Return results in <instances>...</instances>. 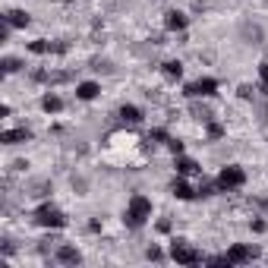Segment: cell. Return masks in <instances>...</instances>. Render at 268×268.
Returning a JSON list of instances; mask_svg holds the SVG:
<instances>
[{"mask_svg": "<svg viewBox=\"0 0 268 268\" xmlns=\"http://www.w3.org/2000/svg\"><path fill=\"white\" fill-rule=\"evenodd\" d=\"M224 126H221V123H215V120H208L205 123V139H212V142H215V139H224Z\"/></svg>", "mask_w": 268, "mask_h": 268, "instance_id": "17", "label": "cell"}, {"mask_svg": "<svg viewBox=\"0 0 268 268\" xmlns=\"http://www.w3.org/2000/svg\"><path fill=\"white\" fill-rule=\"evenodd\" d=\"M148 142H170V136H167V130H164V126H155V130H151L148 133Z\"/></svg>", "mask_w": 268, "mask_h": 268, "instance_id": "20", "label": "cell"}, {"mask_svg": "<svg viewBox=\"0 0 268 268\" xmlns=\"http://www.w3.org/2000/svg\"><path fill=\"white\" fill-rule=\"evenodd\" d=\"M243 183H246V170H243L240 164L221 167V173H218V190L221 193H237Z\"/></svg>", "mask_w": 268, "mask_h": 268, "instance_id": "2", "label": "cell"}, {"mask_svg": "<svg viewBox=\"0 0 268 268\" xmlns=\"http://www.w3.org/2000/svg\"><path fill=\"white\" fill-rule=\"evenodd\" d=\"M32 133L26 130V126H16V130H4L0 133V142L4 145H19V142H29Z\"/></svg>", "mask_w": 268, "mask_h": 268, "instance_id": "8", "label": "cell"}, {"mask_svg": "<svg viewBox=\"0 0 268 268\" xmlns=\"http://www.w3.org/2000/svg\"><path fill=\"white\" fill-rule=\"evenodd\" d=\"M249 227L255 230V234H265V230H268V224H265L262 218H252V221H249Z\"/></svg>", "mask_w": 268, "mask_h": 268, "instance_id": "26", "label": "cell"}, {"mask_svg": "<svg viewBox=\"0 0 268 268\" xmlns=\"http://www.w3.org/2000/svg\"><path fill=\"white\" fill-rule=\"evenodd\" d=\"M183 92L190 98H215L218 95V79L215 76H202V79H196V82H190Z\"/></svg>", "mask_w": 268, "mask_h": 268, "instance_id": "5", "label": "cell"}, {"mask_svg": "<svg viewBox=\"0 0 268 268\" xmlns=\"http://www.w3.org/2000/svg\"><path fill=\"white\" fill-rule=\"evenodd\" d=\"M117 117H120L123 123H130V126H136V123H142V111H139L136 104H120Z\"/></svg>", "mask_w": 268, "mask_h": 268, "instance_id": "11", "label": "cell"}, {"mask_svg": "<svg viewBox=\"0 0 268 268\" xmlns=\"http://www.w3.org/2000/svg\"><path fill=\"white\" fill-rule=\"evenodd\" d=\"M224 255H227L230 265H246V262H252L255 255H259V249H255V246H246V243H234V246H230Z\"/></svg>", "mask_w": 268, "mask_h": 268, "instance_id": "6", "label": "cell"}, {"mask_svg": "<svg viewBox=\"0 0 268 268\" xmlns=\"http://www.w3.org/2000/svg\"><path fill=\"white\" fill-rule=\"evenodd\" d=\"M237 95H240L243 101H252V98H255V92H252V85H240V88H237Z\"/></svg>", "mask_w": 268, "mask_h": 268, "instance_id": "25", "label": "cell"}, {"mask_svg": "<svg viewBox=\"0 0 268 268\" xmlns=\"http://www.w3.org/2000/svg\"><path fill=\"white\" fill-rule=\"evenodd\" d=\"M193 117L202 120V123H208V120H212V111H208L205 104H193Z\"/></svg>", "mask_w": 268, "mask_h": 268, "instance_id": "21", "label": "cell"}, {"mask_svg": "<svg viewBox=\"0 0 268 268\" xmlns=\"http://www.w3.org/2000/svg\"><path fill=\"white\" fill-rule=\"evenodd\" d=\"M41 111H44V114H60V111H63V98L54 95V92H48V95L41 98Z\"/></svg>", "mask_w": 268, "mask_h": 268, "instance_id": "15", "label": "cell"}, {"mask_svg": "<svg viewBox=\"0 0 268 268\" xmlns=\"http://www.w3.org/2000/svg\"><path fill=\"white\" fill-rule=\"evenodd\" d=\"M161 73H164V79L177 82V79L183 76V63L180 60H167V63H161Z\"/></svg>", "mask_w": 268, "mask_h": 268, "instance_id": "16", "label": "cell"}, {"mask_svg": "<svg viewBox=\"0 0 268 268\" xmlns=\"http://www.w3.org/2000/svg\"><path fill=\"white\" fill-rule=\"evenodd\" d=\"M22 69V60H16V57H7L4 60V73H19Z\"/></svg>", "mask_w": 268, "mask_h": 268, "instance_id": "22", "label": "cell"}, {"mask_svg": "<svg viewBox=\"0 0 268 268\" xmlns=\"http://www.w3.org/2000/svg\"><path fill=\"white\" fill-rule=\"evenodd\" d=\"M196 193H199L202 199H208V196L221 193V190H218V180H215V183H212V180H202V183H199V190H196Z\"/></svg>", "mask_w": 268, "mask_h": 268, "instance_id": "18", "label": "cell"}, {"mask_svg": "<svg viewBox=\"0 0 268 268\" xmlns=\"http://www.w3.org/2000/svg\"><path fill=\"white\" fill-rule=\"evenodd\" d=\"M259 92L268 98V60H265V63H259Z\"/></svg>", "mask_w": 268, "mask_h": 268, "instance_id": "19", "label": "cell"}, {"mask_svg": "<svg viewBox=\"0 0 268 268\" xmlns=\"http://www.w3.org/2000/svg\"><path fill=\"white\" fill-rule=\"evenodd\" d=\"M170 193H173V196H177V199H180V202H193V199H196V196H199V193H196V190H193V186H190V183H186V180L180 177V173H177V180H173V183H170Z\"/></svg>", "mask_w": 268, "mask_h": 268, "instance_id": "7", "label": "cell"}, {"mask_svg": "<svg viewBox=\"0 0 268 268\" xmlns=\"http://www.w3.org/2000/svg\"><path fill=\"white\" fill-rule=\"evenodd\" d=\"M4 22H7L10 29H26L32 19H29V13H26V10H10V13L4 16Z\"/></svg>", "mask_w": 268, "mask_h": 268, "instance_id": "13", "label": "cell"}, {"mask_svg": "<svg viewBox=\"0 0 268 268\" xmlns=\"http://www.w3.org/2000/svg\"><path fill=\"white\" fill-rule=\"evenodd\" d=\"M35 224H41V227H66V218H63V212L57 205H51V202H44V205H38L35 208Z\"/></svg>", "mask_w": 268, "mask_h": 268, "instance_id": "3", "label": "cell"}, {"mask_svg": "<svg viewBox=\"0 0 268 268\" xmlns=\"http://www.w3.org/2000/svg\"><path fill=\"white\" fill-rule=\"evenodd\" d=\"M88 230L92 234H101V221H88Z\"/></svg>", "mask_w": 268, "mask_h": 268, "instance_id": "27", "label": "cell"}, {"mask_svg": "<svg viewBox=\"0 0 268 268\" xmlns=\"http://www.w3.org/2000/svg\"><path fill=\"white\" fill-rule=\"evenodd\" d=\"M148 218H151V199H145L142 193L130 196V205H126V215H123V221H126V224H130L133 230H139V227H142Z\"/></svg>", "mask_w": 268, "mask_h": 268, "instance_id": "1", "label": "cell"}, {"mask_svg": "<svg viewBox=\"0 0 268 268\" xmlns=\"http://www.w3.org/2000/svg\"><path fill=\"white\" fill-rule=\"evenodd\" d=\"M173 170H177L180 177H190V173H199V164H196L193 158H186V155H177V161H173Z\"/></svg>", "mask_w": 268, "mask_h": 268, "instance_id": "14", "label": "cell"}, {"mask_svg": "<svg viewBox=\"0 0 268 268\" xmlns=\"http://www.w3.org/2000/svg\"><path fill=\"white\" fill-rule=\"evenodd\" d=\"M186 26H190V19H186L180 10H170L167 19H164V29H167V32H183Z\"/></svg>", "mask_w": 268, "mask_h": 268, "instance_id": "12", "label": "cell"}, {"mask_svg": "<svg viewBox=\"0 0 268 268\" xmlns=\"http://www.w3.org/2000/svg\"><path fill=\"white\" fill-rule=\"evenodd\" d=\"M170 259L177 262V265H199V262H205L202 252L196 249V246H190L186 240H173L170 243Z\"/></svg>", "mask_w": 268, "mask_h": 268, "instance_id": "4", "label": "cell"}, {"mask_svg": "<svg viewBox=\"0 0 268 268\" xmlns=\"http://www.w3.org/2000/svg\"><path fill=\"white\" fill-rule=\"evenodd\" d=\"M167 148H170V155H173V158H177V155H183V151H186V145L180 142V139H170V142H167Z\"/></svg>", "mask_w": 268, "mask_h": 268, "instance_id": "24", "label": "cell"}, {"mask_svg": "<svg viewBox=\"0 0 268 268\" xmlns=\"http://www.w3.org/2000/svg\"><path fill=\"white\" fill-rule=\"evenodd\" d=\"M145 259H148V262H161V259H164V252H161L155 243H151V246L145 249Z\"/></svg>", "mask_w": 268, "mask_h": 268, "instance_id": "23", "label": "cell"}, {"mask_svg": "<svg viewBox=\"0 0 268 268\" xmlns=\"http://www.w3.org/2000/svg\"><path fill=\"white\" fill-rule=\"evenodd\" d=\"M60 265H79L82 262V252H79L76 246H57V255H54Z\"/></svg>", "mask_w": 268, "mask_h": 268, "instance_id": "9", "label": "cell"}, {"mask_svg": "<svg viewBox=\"0 0 268 268\" xmlns=\"http://www.w3.org/2000/svg\"><path fill=\"white\" fill-rule=\"evenodd\" d=\"M98 95H101V85L92 82V79H88V82H79V85H76V98H79V101H95Z\"/></svg>", "mask_w": 268, "mask_h": 268, "instance_id": "10", "label": "cell"}]
</instances>
